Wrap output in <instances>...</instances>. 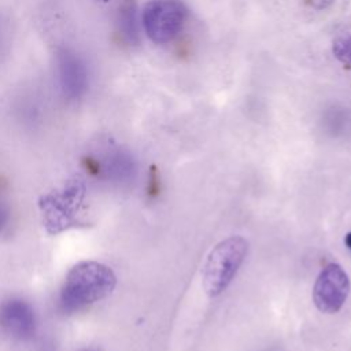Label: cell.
<instances>
[{
	"label": "cell",
	"mask_w": 351,
	"mask_h": 351,
	"mask_svg": "<svg viewBox=\"0 0 351 351\" xmlns=\"http://www.w3.org/2000/svg\"><path fill=\"white\" fill-rule=\"evenodd\" d=\"M117 278L112 270L95 261H84L73 266L60 289L59 306L64 313H74L108 296Z\"/></svg>",
	"instance_id": "6da1fadb"
},
{
	"label": "cell",
	"mask_w": 351,
	"mask_h": 351,
	"mask_svg": "<svg viewBox=\"0 0 351 351\" xmlns=\"http://www.w3.org/2000/svg\"><path fill=\"white\" fill-rule=\"evenodd\" d=\"M248 244L240 236H232L217 244L203 267V287L210 296H217L233 280L247 254Z\"/></svg>",
	"instance_id": "7a4b0ae2"
},
{
	"label": "cell",
	"mask_w": 351,
	"mask_h": 351,
	"mask_svg": "<svg viewBox=\"0 0 351 351\" xmlns=\"http://www.w3.org/2000/svg\"><path fill=\"white\" fill-rule=\"evenodd\" d=\"M188 8L181 0H151L143 10V27L151 41H173L184 27Z\"/></svg>",
	"instance_id": "3957f363"
},
{
	"label": "cell",
	"mask_w": 351,
	"mask_h": 351,
	"mask_svg": "<svg viewBox=\"0 0 351 351\" xmlns=\"http://www.w3.org/2000/svg\"><path fill=\"white\" fill-rule=\"evenodd\" d=\"M350 292V280L343 267L337 263H329L319 273L313 298L315 306L324 313L339 311Z\"/></svg>",
	"instance_id": "277c9868"
},
{
	"label": "cell",
	"mask_w": 351,
	"mask_h": 351,
	"mask_svg": "<svg viewBox=\"0 0 351 351\" xmlns=\"http://www.w3.org/2000/svg\"><path fill=\"white\" fill-rule=\"evenodd\" d=\"M56 75L60 90L69 100L81 99L89 85L86 66L82 58L71 48L62 47L56 51Z\"/></svg>",
	"instance_id": "5b68a950"
},
{
	"label": "cell",
	"mask_w": 351,
	"mask_h": 351,
	"mask_svg": "<svg viewBox=\"0 0 351 351\" xmlns=\"http://www.w3.org/2000/svg\"><path fill=\"white\" fill-rule=\"evenodd\" d=\"M82 195L84 189L81 184L71 182L63 191L45 197L43 210L47 226H49L52 232H59L77 222Z\"/></svg>",
	"instance_id": "8992f818"
},
{
	"label": "cell",
	"mask_w": 351,
	"mask_h": 351,
	"mask_svg": "<svg viewBox=\"0 0 351 351\" xmlns=\"http://www.w3.org/2000/svg\"><path fill=\"white\" fill-rule=\"evenodd\" d=\"M0 328L16 340H29L36 332V315L32 306L18 298L0 304Z\"/></svg>",
	"instance_id": "52a82bcc"
},
{
	"label": "cell",
	"mask_w": 351,
	"mask_h": 351,
	"mask_svg": "<svg viewBox=\"0 0 351 351\" xmlns=\"http://www.w3.org/2000/svg\"><path fill=\"white\" fill-rule=\"evenodd\" d=\"M89 169L99 178L108 182H125L134 174L132 156L121 148H108L89 160Z\"/></svg>",
	"instance_id": "ba28073f"
},
{
	"label": "cell",
	"mask_w": 351,
	"mask_h": 351,
	"mask_svg": "<svg viewBox=\"0 0 351 351\" xmlns=\"http://www.w3.org/2000/svg\"><path fill=\"white\" fill-rule=\"evenodd\" d=\"M117 25H118V32L126 44L137 45L140 43L137 7L133 0H125L119 5L118 14H117Z\"/></svg>",
	"instance_id": "9c48e42d"
},
{
	"label": "cell",
	"mask_w": 351,
	"mask_h": 351,
	"mask_svg": "<svg viewBox=\"0 0 351 351\" xmlns=\"http://www.w3.org/2000/svg\"><path fill=\"white\" fill-rule=\"evenodd\" d=\"M333 55L346 64H351V33L341 36L333 43Z\"/></svg>",
	"instance_id": "30bf717a"
},
{
	"label": "cell",
	"mask_w": 351,
	"mask_h": 351,
	"mask_svg": "<svg viewBox=\"0 0 351 351\" xmlns=\"http://www.w3.org/2000/svg\"><path fill=\"white\" fill-rule=\"evenodd\" d=\"M10 223V208L7 203L0 197V234Z\"/></svg>",
	"instance_id": "8fae6325"
},
{
	"label": "cell",
	"mask_w": 351,
	"mask_h": 351,
	"mask_svg": "<svg viewBox=\"0 0 351 351\" xmlns=\"http://www.w3.org/2000/svg\"><path fill=\"white\" fill-rule=\"evenodd\" d=\"M335 0H307V3L315 10H325L328 8Z\"/></svg>",
	"instance_id": "7c38bea8"
},
{
	"label": "cell",
	"mask_w": 351,
	"mask_h": 351,
	"mask_svg": "<svg viewBox=\"0 0 351 351\" xmlns=\"http://www.w3.org/2000/svg\"><path fill=\"white\" fill-rule=\"evenodd\" d=\"M346 244H347V247L351 250V233H348V234L346 236Z\"/></svg>",
	"instance_id": "4fadbf2b"
},
{
	"label": "cell",
	"mask_w": 351,
	"mask_h": 351,
	"mask_svg": "<svg viewBox=\"0 0 351 351\" xmlns=\"http://www.w3.org/2000/svg\"><path fill=\"white\" fill-rule=\"evenodd\" d=\"M0 45H1V26H0Z\"/></svg>",
	"instance_id": "5bb4252c"
},
{
	"label": "cell",
	"mask_w": 351,
	"mask_h": 351,
	"mask_svg": "<svg viewBox=\"0 0 351 351\" xmlns=\"http://www.w3.org/2000/svg\"><path fill=\"white\" fill-rule=\"evenodd\" d=\"M82 351H95V350H82Z\"/></svg>",
	"instance_id": "9a60e30c"
},
{
	"label": "cell",
	"mask_w": 351,
	"mask_h": 351,
	"mask_svg": "<svg viewBox=\"0 0 351 351\" xmlns=\"http://www.w3.org/2000/svg\"><path fill=\"white\" fill-rule=\"evenodd\" d=\"M103 1H107V0H103Z\"/></svg>",
	"instance_id": "2e32d148"
}]
</instances>
